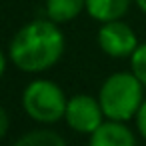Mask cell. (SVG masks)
I'll use <instances>...</instances> for the list:
<instances>
[{
  "label": "cell",
  "mask_w": 146,
  "mask_h": 146,
  "mask_svg": "<svg viewBox=\"0 0 146 146\" xmlns=\"http://www.w3.org/2000/svg\"><path fill=\"white\" fill-rule=\"evenodd\" d=\"M4 72H6V54L0 50V78L4 76Z\"/></svg>",
  "instance_id": "4fadbf2b"
},
{
  "label": "cell",
  "mask_w": 146,
  "mask_h": 146,
  "mask_svg": "<svg viewBox=\"0 0 146 146\" xmlns=\"http://www.w3.org/2000/svg\"><path fill=\"white\" fill-rule=\"evenodd\" d=\"M104 120L106 116H104L98 96L94 98L90 94H74L72 98H68L64 122L68 124L70 130L90 136Z\"/></svg>",
  "instance_id": "277c9868"
},
{
  "label": "cell",
  "mask_w": 146,
  "mask_h": 146,
  "mask_svg": "<svg viewBox=\"0 0 146 146\" xmlns=\"http://www.w3.org/2000/svg\"><path fill=\"white\" fill-rule=\"evenodd\" d=\"M88 146H138L134 132L126 126V122L104 120L88 140Z\"/></svg>",
  "instance_id": "8992f818"
},
{
  "label": "cell",
  "mask_w": 146,
  "mask_h": 146,
  "mask_svg": "<svg viewBox=\"0 0 146 146\" xmlns=\"http://www.w3.org/2000/svg\"><path fill=\"white\" fill-rule=\"evenodd\" d=\"M12 146H68V144L58 132L50 128H38L22 134Z\"/></svg>",
  "instance_id": "9c48e42d"
},
{
  "label": "cell",
  "mask_w": 146,
  "mask_h": 146,
  "mask_svg": "<svg viewBox=\"0 0 146 146\" xmlns=\"http://www.w3.org/2000/svg\"><path fill=\"white\" fill-rule=\"evenodd\" d=\"M66 48L64 32L60 24L50 18H38L24 24L10 40L8 58L26 74H40L62 58Z\"/></svg>",
  "instance_id": "6da1fadb"
},
{
  "label": "cell",
  "mask_w": 146,
  "mask_h": 146,
  "mask_svg": "<svg viewBox=\"0 0 146 146\" xmlns=\"http://www.w3.org/2000/svg\"><path fill=\"white\" fill-rule=\"evenodd\" d=\"M96 40H98L100 50L108 54L110 58H130L140 44L136 32L122 20L100 24Z\"/></svg>",
  "instance_id": "5b68a950"
},
{
  "label": "cell",
  "mask_w": 146,
  "mask_h": 146,
  "mask_svg": "<svg viewBox=\"0 0 146 146\" xmlns=\"http://www.w3.org/2000/svg\"><path fill=\"white\" fill-rule=\"evenodd\" d=\"M134 122H136V128H138L140 136L146 140V98H144L142 106L138 108V112H136V116H134Z\"/></svg>",
  "instance_id": "8fae6325"
},
{
  "label": "cell",
  "mask_w": 146,
  "mask_h": 146,
  "mask_svg": "<svg viewBox=\"0 0 146 146\" xmlns=\"http://www.w3.org/2000/svg\"><path fill=\"white\" fill-rule=\"evenodd\" d=\"M68 98L64 90L48 78H36L22 90L24 112L40 124H56L64 118Z\"/></svg>",
  "instance_id": "3957f363"
},
{
  "label": "cell",
  "mask_w": 146,
  "mask_h": 146,
  "mask_svg": "<svg viewBox=\"0 0 146 146\" xmlns=\"http://www.w3.org/2000/svg\"><path fill=\"white\" fill-rule=\"evenodd\" d=\"M134 4H136V6H138V8L146 14V0H134Z\"/></svg>",
  "instance_id": "5bb4252c"
},
{
  "label": "cell",
  "mask_w": 146,
  "mask_h": 146,
  "mask_svg": "<svg viewBox=\"0 0 146 146\" xmlns=\"http://www.w3.org/2000/svg\"><path fill=\"white\" fill-rule=\"evenodd\" d=\"M8 126H10V118H8V112L0 106V140H2L8 132Z\"/></svg>",
  "instance_id": "7c38bea8"
},
{
  "label": "cell",
  "mask_w": 146,
  "mask_h": 146,
  "mask_svg": "<svg viewBox=\"0 0 146 146\" xmlns=\"http://www.w3.org/2000/svg\"><path fill=\"white\" fill-rule=\"evenodd\" d=\"M144 90L146 88L134 76L132 70L110 74L98 90V100L106 120H132L144 102Z\"/></svg>",
  "instance_id": "7a4b0ae2"
},
{
  "label": "cell",
  "mask_w": 146,
  "mask_h": 146,
  "mask_svg": "<svg viewBox=\"0 0 146 146\" xmlns=\"http://www.w3.org/2000/svg\"><path fill=\"white\" fill-rule=\"evenodd\" d=\"M132 2L134 0H86V14L100 24L122 20Z\"/></svg>",
  "instance_id": "52a82bcc"
},
{
  "label": "cell",
  "mask_w": 146,
  "mask_h": 146,
  "mask_svg": "<svg viewBox=\"0 0 146 146\" xmlns=\"http://www.w3.org/2000/svg\"><path fill=\"white\" fill-rule=\"evenodd\" d=\"M46 18L56 24H66L86 10V0H46Z\"/></svg>",
  "instance_id": "ba28073f"
},
{
  "label": "cell",
  "mask_w": 146,
  "mask_h": 146,
  "mask_svg": "<svg viewBox=\"0 0 146 146\" xmlns=\"http://www.w3.org/2000/svg\"><path fill=\"white\" fill-rule=\"evenodd\" d=\"M130 70L134 72V76L142 82V86L146 88V42L138 44V48L134 50V54L130 56Z\"/></svg>",
  "instance_id": "30bf717a"
}]
</instances>
